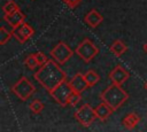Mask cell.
Segmentation results:
<instances>
[{
    "mask_svg": "<svg viewBox=\"0 0 147 132\" xmlns=\"http://www.w3.org/2000/svg\"><path fill=\"white\" fill-rule=\"evenodd\" d=\"M33 78L44 88H46V91L52 92L61 83L65 81L67 75L61 69L60 63H57L55 60H48L39 68L37 72L33 73Z\"/></svg>",
    "mask_w": 147,
    "mask_h": 132,
    "instance_id": "1",
    "label": "cell"
},
{
    "mask_svg": "<svg viewBox=\"0 0 147 132\" xmlns=\"http://www.w3.org/2000/svg\"><path fill=\"white\" fill-rule=\"evenodd\" d=\"M100 98L103 102L110 106L111 109L115 111L121 106L124 104V102L129 99V94L124 91V88L121 85L113 84L108 86L105 91H102V93L100 94Z\"/></svg>",
    "mask_w": 147,
    "mask_h": 132,
    "instance_id": "2",
    "label": "cell"
},
{
    "mask_svg": "<svg viewBox=\"0 0 147 132\" xmlns=\"http://www.w3.org/2000/svg\"><path fill=\"white\" fill-rule=\"evenodd\" d=\"M36 88L34 85L29 80L28 77L22 76L13 86H11V92L22 101H26L33 93Z\"/></svg>",
    "mask_w": 147,
    "mask_h": 132,
    "instance_id": "3",
    "label": "cell"
},
{
    "mask_svg": "<svg viewBox=\"0 0 147 132\" xmlns=\"http://www.w3.org/2000/svg\"><path fill=\"white\" fill-rule=\"evenodd\" d=\"M76 54L86 63L91 62L99 53V48L92 42L88 38H85L77 47H76Z\"/></svg>",
    "mask_w": 147,
    "mask_h": 132,
    "instance_id": "4",
    "label": "cell"
},
{
    "mask_svg": "<svg viewBox=\"0 0 147 132\" xmlns=\"http://www.w3.org/2000/svg\"><path fill=\"white\" fill-rule=\"evenodd\" d=\"M75 118L85 127H88L98 117H96V112L95 109L92 108L88 103L83 104L80 108L77 109V111L75 112Z\"/></svg>",
    "mask_w": 147,
    "mask_h": 132,
    "instance_id": "5",
    "label": "cell"
},
{
    "mask_svg": "<svg viewBox=\"0 0 147 132\" xmlns=\"http://www.w3.org/2000/svg\"><path fill=\"white\" fill-rule=\"evenodd\" d=\"M72 87L70 86L69 81H63L57 87H55L52 92H49V94L52 95V98L62 107H65L68 104V99L70 96V94L72 93Z\"/></svg>",
    "mask_w": 147,
    "mask_h": 132,
    "instance_id": "6",
    "label": "cell"
},
{
    "mask_svg": "<svg viewBox=\"0 0 147 132\" xmlns=\"http://www.w3.org/2000/svg\"><path fill=\"white\" fill-rule=\"evenodd\" d=\"M72 54L74 52L71 51V48L63 41L57 42L51 51V56L53 57V60H55L60 64L65 63L72 56Z\"/></svg>",
    "mask_w": 147,
    "mask_h": 132,
    "instance_id": "7",
    "label": "cell"
},
{
    "mask_svg": "<svg viewBox=\"0 0 147 132\" xmlns=\"http://www.w3.org/2000/svg\"><path fill=\"white\" fill-rule=\"evenodd\" d=\"M129 77H130V73H129V71L125 69V68H123L122 65H116L110 72H109V75H108V78L110 79V81L113 83V84H116V85H121L122 86V84H124L127 79H129Z\"/></svg>",
    "mask_w": 147,
    "mask_h": 132,
    "instance_id": "8",
    "label": "cell"
},
{
    "mask_svg": "<svg viewBox=\"0 0 147 132\" xmlns=\"http://www.w3.org/2000/svg\"><path fill=\"white\" fill-rule=\"evenodd\" d=\"M33 33H34V30L32 29V26L25 22L18 28H16L15 30H13V34L15 39L21 44H24L26 40H29L33 36Z\"/></svg>",
    "mask_w": 147,
    "mask_h": 132,
    "instance_id": "9",
    "label": "cell"
},
{
    "mask_svg": "<svg viewBox=\"0 0 147 132\" xmlns=\"http://www.w3.org/2000/svg\"><path fill=\"white\" fill-rule=\"evenodd\" d=\"M3 21L8 23V25L11 28V30H15L16 28H18L20 25H22L25 22V15L20 10L13 13V14H8L3 16Z\"/></svg>",
    "mask_w": 147,
    "mask_h": 132,
    "instance_id": "10",
    "label": "cell"
},
{
    "mask_svg": "<svg viewBox=\"0 0 147 132\" xmlns=\"http://www.w3.org/2000/svg\"><path fill=\"white\" fill-rule=\"evenodd\" d=\"M69 83H70V86L72 87V90L78 92V93H83L88 87V85H87V83H86V80L84 78V75L80 73V72H77L71 78V80Z\"/></svg>",
    "mask_w": 147,
    "mask_h": 132,
    "instance_id": "11",
    "label": "cell"
},
{
    "mask_svg": "<svg viewBox=\"0 0 147 132\" xmlns=\"http://www.w3.org/2000/svg\"><path fill=\"white\" fill-rule=\"evenodd\" d=\"M84 21H85V23H86L87 25H90L91 28H96L99 24L102 23L103 17H102V15H101L96 9H92V10H90V11L85 15Z\"/></svg>",
    "mask_w": 147,
    "mask_h": 132,
    "instance_id": "12",
    "label": "cell"
},
{
    "mask_svg": "<svg viewBox=\"0 0 147 132\" xmlns=\"http://www.w3.org/2000/svg\"><path fill=\"white\" fill-rule=\"evenodd\" d=\"M95 112H96L98 119L101 121V122H105V121H107V119L110 117V115L114 112V110L111 109L110 106H108L106 102L102 101V102H101L100 104H98V107L95 108Z\"/></svg>",
    "mask_w": 147,
    "mask_h": 132,
    "instance_id": "13",
    "label": "cell"
},
{
    "mask_svg": "<svg viewBox=\"0 0 147 132\" xmlns=\"http://www.w3.org/2000/svg\"><path fill=\"white\" fill-rule=\"evenodd\" d=\"M139 122H140V117H139V115H137L136 112H130L129 115H126V116L123 118L122 124H123V126H124L125 129H127V130H132Z\"/></svg>",
    "mask_w": 147,
    "mask_h": 132,
    "instance_id": "14",
    "label": "cell"
},
{
    "mask_svg": "<svg viewBox=\"0 0 147 132\" xmlns=\"http://www.w3.org/2000/svg\"><path fill=\"white\" fill-rule=\"evenodd\" d=\"M126 49H127V46H126L122 40H119V39L115 40V41L110 45V51H111V53L115 54L116 56L123 55V54L126 52Z\"/></svg>",
    "mask_w": 147,
    "mask_h": 132,
    "instance_id": "15",
    "label": "cell"
},
{
    "mask_svg": "<svg viewBox=\"0 0 147 132\" xmlns=\"http://www.w3.org/2000/svg\"><path fill=\"white\" fill-rule=\"evenodd\" d=\"M84 78L88 85V87H92L94 85H96L100 80V76L94 71V70H88L84 73Z\"/></svg>",
    "mask_w": 147,
    "mask_h": 132,
    "instance_id": "16",
    "label": "cell"
},
{
    "mask_svg": "<svg viewBox=\"0 0 147 132\" xmlns=\"http://www.w3.org/2000/svg\"><path fill=\"white\" fill-rule=\"evenodd\" d=\"M20 10V7L14 1V0H8L6 1V3L2 6V11L5 15H8V14H13L15 11Z\"/></svg>",
    "mask_w": 147,
    "mask_h": 132,
    "instance_id": "17",
    "label": "cell"
},
{
    "mask_svg": "<svg viewBox=\"0 0 147 132\" xmlns=\"http://www.w3.org/2000/svg\"><path fill=\"white\" fill-rule=\"evenodd\" d=\"M13 30L11 31H8L6 30L5 26H1L0 28V45H5L7 41L10 40V38L13 37Z\"/></svg>",
    "mask_w": 147,
    "mask_h": 132,
    "instance_id": "18",
    "label": "cell"
},
{
    "mask_svg": "<svg viewBox=\"0 0 147 132\" xmlns=\"http://www.w3.org/2000/svg\"><path fill=\"white\" fill-rule=\"evenodd\" d=\"M30 109H31V111L33 112V114H36V115H38V114H40L41 111H42V109H44V103L39 100V99H34L31 103H30Z\"/></svg>",
    "mask_w": 147,
    "mask_h": 132,
    "instance_id": "19",
    "label": "cell"
},
{
    "mask_svg": "<svg viewBox=\"0 0 147 132\" xmlns=\"http://www.w3.org/2000/svg\"><path fill=\"white\" fill-rule=\"evenodd\" d=\"M24 63H25V65H26L29 69H31V70H34V69L37 68V65H38V62H37V60H36V57H34V54H30V55L24 60Z\"/></svg>",
    "mask_w": 147,
    "mask_h": 132,
    "instance_id": "20",
    "label": "cell"
},
{
    "mask_svg": "<svg viewBox=\"0 0 147 132\" xmlns=\"http://www.w3.org/2000/svg\"><path fill=\"white\" fill-rule=\"evenodd\" d=\"M80 99H82V93H78L76 91H72V93L70 94V96L68 99V104H70V106L74 107V106H76L80 101Z\"/></svg>",
    "mask_w": 147,
    "mask_h": 132,
    "instance_id": "21",
    "label": "cell"
},
{
    "mask_svg": "<svg viewBox=\"0 0 147 132\" xmlns=\"http://www.w3.org/2000/svg\"><path fill=\"white\" fill-rule=\"evenodd\" d=\"M34 57H36V60H37V62H38V65H39V67L44 65V64L48 61L47 56H46L42 52H37V53H34Z\"/></svg>",
    "mask_w": 147,
    "mask_h": 132,
    "instance_id": "22",
    "label": "cell"
},
{
    "mask_svg": "<svg viewBox=\"0 0 147 132\" xmlns=\"http://www.w3.org/2000/svg\"><path fill=\"white\" fill-rule=\"evenodd\" d=\"M69 8H71V9H74V8H76L80 2H82V0H62Z\"/></svg>",
    "mask_w": 147,
    "mask_h": 132,
    "instance_id": "23",
    "label": "cell"
},
{
    "mask_svg": "<svg viewBox=\"0 0 147 132\" xmlns=\"http://www.w3.org/2000/svg\"><path fill=\"white\" fill-rule=\"evenodd\" d=\"M144 51H145V53H147V41L144 44Z\"/></svg>",
    "mask_w": 147,
    "mask_h": 132,
    "instance_id": "24",
    "label": "cell"
},
{
    "mask_svg": "<svg viewBox=\"0 0 147 132\" xmlns=\"http://www.w3.org/2000/svg\"><path fill=\"white\" fill-rule=\"evenodd\" d=\"M144 87H145V90H146V91H147V81H146V83H145V85H144Z\"/></svg>",
    "mask_w": 147,
    "mask_h": 132,
    "instance_id": "25",
    "label": "cell"
}]
</instances>
